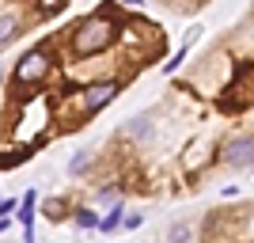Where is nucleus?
<instances>
[{
  "mask_svg": "<svg viewBox=\"0 0 254 243\" xmlns=\"http://www.w3.org/2000/svg\"><path fill=\"white\" fill-rule=\"evenodd\" d=\"M186 50H190V42H186V46H182V50H179V53H175V57H171V61H167V73H175V69H179V65H182V57H186Z\"/></svg>",
  "mask_w": 254,
  "mask_h": 243,
  "instance_id": "10",
  "label": "nucleus"
},
{
  "mask_svg": "<svg viewBox=\"0 0 254 243\" xmlns=\"http://www.w3.org/2000/svg\"><path fill=\"white\" fill-rule=\"evenodd\" d=\"M118 224H122V209H118V205H114V209H110V213H106V217H103V221H99V228H103V232H114Z\"/></svg>",
  "mask_w": 254,
  "mask_h": 243,
  "instance_id": "7",
  "label": "nucleus"
},
{
  "mask_svg": "<svg viewBox=\"0 0 254 243\" xmlns=\"http://www.w3.org/2000/svg\"><path fill=\"white\" fill-rule=\"evenodd\" d=\"M61 4H64V0H42V11L53 15V11H61Z\"/></svg>",
  "mask_w": 254,
  "mask_h": 243,
  "instance_id": "13",
  "label": "nucleus"
},
{
  "mask_svg": "<svg viewBox=\"0 0 254 243\" xmlns=\"http://www.w3.org/2000/svg\"><path fill=\"white\" fill-rule=\"evenodd\" d=\"M110 42H114V23L103 19V15L87 19L84 27L76 31V53H80V57H91V53L106 50Z\"/></svg>",
  "mask_w": 254,
  "mask_h": 243,
  "instance_id": "1",
  "label": "nucleus"
},
{
  "mask_svg": "<svg viewBox=\"0 0 254 243\" xmlns=\"http://www.w3.org/2000/svg\"><path fill=\"white\" fill-rule=\"evenodd\" d=\"M19 221H23V240L31 243V224H34V194L23 198V209H19Z\"/></svg>",
  "mask_w": 254,
  "mask_h": 243,
  "instance_id": "5",
  "label": "nucleus"
},
{
  "mask_svg": "<svg viewBox=\"0 0 254 243\" xmlns=\"http://www.w3.org/2000/svg\"><path fill=\"white\" fill-rule=\"evenodd\" d=\"M87 163H91V156H76L72 163H68V171H72V175L76 171H87Z\"/></svg>",
  "mask_w": 254,
  "mask_h": 243,
  "instance_id": "11",
  "label": "nucleus"
},
{
  "mask_svg": "<svg viewBox=\"0 0 254 243\" xmlns=\"http://www.w3.org/2000/svg\"><path fill=\"white\" fill-rule=\"evenodd\" d=\"M122 224H126V228H140L144 217H140V213H129V217H122Z\"/></svg>",
  "mask_w": 254,
  "mask_h": 243,
  "instance_id": "12",
  "label": "nucleus"
},
{
  "mask_svg": "<svg viewBox=\"0 0 254 243\" xmlns=\"http://www.w3.org/2000/svg\"><path fill=\"white\" fill-rule=\"evenodd\" d=\"M46 73H50V57H46L42 50H31L15 65V80H19V84H34V80H42Z\"/></svg>",
  "mask_w": 254,
  "mask_h": 243,
  "instance_id": "2",
  "label": "nucleus"
},
{
  "mask_svg": "<svg viewBox=\"0 0 254 243\" xmlns=\"http://www.w3.org/2000/svg\"><path fill=\"white\" fill-rule=\"evenodd\" d=\"M11 209H15V201H11V198H4V201H0V213H11Z\"/></svg>",
  "mask_w": 254,
  "mask_h": 243,
  "instance_id": "14",
  "label": "nucleus"
},
{
  "mask_svg": "<svg viewBox=\"0 0 254 243\" xmlns=\"http://www.w3.org/2000/svg\"><path fill=\"white\" fill-rule=\"evenodd\" d=\"M76 224H80V228H99V217L91 209H84V213H76Z\"/></svg>",
  "mask_w": 254,
  "mask_h": 243,
  "instance_id": "8",
  "label": "nucleus"
},
{
  "mask_svg": "<svg viewBox=\"0 0 254 243\" xmlns=\"http://www.w3.org/2000/svg\"><path fill=\"white\" fill-rule=\"evenodd\" d=\"M224 160H228L232 167H247V163H254V137H235V141H228Z\"/></svg>",
  "mask_w": 254,
  "mask_h": 243,
  "instance_id": "3",
  "label": "nucleus"
},
{
  "mask_svg": "<svg viewBox=\"0 0 254 243\" xmlns=\"http://www.w3.org/2000/svg\"><path fill=\"white\" fill-rule=\"evenodd\" d=\"M11 34H19V23H15V15H0V46L11 42Z\"/></svg>",
  "mask_w": 254,
  "mask_h": 243,
  "instance_id": "6",
  "label": "nucleus"
},
{
  "mask_svg": "<svg viewBox=\"0 0 254 243\" xmlns=\"http://www.w3.org/2000/svg\"><path fill=\"white\" fill-rule=\"evenodd\" d=\"M114 95H118V84H110V80H106V84H91V87H87V95H84V106H87V114H95V110H103V106L110 103Z\"/></svg>",
  "mask_w": 254,
  "mask_h": 243,
  "instance_id": "4",
  "label": "nucleus"
},
{
  "mask_svg": "<svg viewBox=\"0 0 254 243\" xmlns=\"http://www.w3.org/2000/svg\"><path fill=\"white\" fill-rule=\"evenodd\" d=\"M190 240V224H175L171 228V243H186Z\"/></svg>",
  "mask_w": 254,
  "mask_h": 243,
  "instance_id": "9",
  "label": "nucleus"
}]
</instances>
